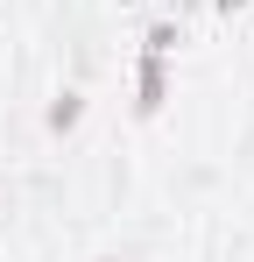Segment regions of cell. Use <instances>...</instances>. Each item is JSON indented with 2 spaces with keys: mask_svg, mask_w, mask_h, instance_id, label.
<instances>
[{
  "mask_svg": "<svg viewBox=\"0 0 254 262\" xmlns=\"http://www.w3.org/2000/svg\"><path fill=\"white\" fill-rule=\"evenodd\" d=\"M134 78H141V114H156V106H163V50H148Z\"/></svg>",
  "mask_w": 254,
  "mask_h": 262,
  "instance_id": "6da1fadb",
  "label": "cell"
},
{
  "mask_svg": "<svg viewBox=\"0 0 254 262\" xmlns=\"http://www.w3.org/2000/svg\"><path fill=\"white\" fill-rule=\"evenodd\" d=\"M71 121H78V92H64V99L49 106V128H71Z\"/></svg>",
  "mask_w": 254,
  "mask_h": 262,
  "instance_id": "7a4b0ae2",
  "label": "cell"
},
{
  "mask_svg": "<svg viewBox=\"0 0 254 262\" xmlns=\"http://www.w3.org/2000/svg\"><path fill=\"white\" fill-rule=\"evenodd\" d=\"M219 7H240V0H219Z\"/></svg>",
  "mask_w": 254,
  "mask_h": 262,
  "instance_id": "3957f363",
  "label": "cell"
}]
</instances>
